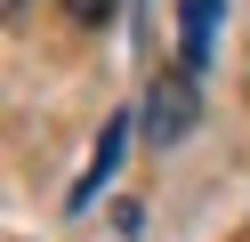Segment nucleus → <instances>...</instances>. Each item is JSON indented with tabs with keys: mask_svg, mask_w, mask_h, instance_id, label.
Segmentation results:
<instances>
[{
	"mask_svg": "<svg viewBox=\"0 0 250 242\" xmlns=\"http://www.w3.org/2000/svg\"><path fill=\"white\" fill-rule=\"evenodd\" d=\"M146 129H153V145H169V137H186L194 129V73H162L153 81V105H146Z\"/></svg>",
	"mask_w": 250,
	"mask_h": 242,
	"instance_id": "nucleus-1",
	"label": "nucleus"
},
{
	"mask_svg": "<svg viewBox=\"0 0 250 242\" xmlns=\"http://www.w3.org/2000/svg\"><path fill=\"white\" fill-rule=\"evenodd\" d=\"M210 32H218V0H178V65L186 73H202Z\"/></svg>",
	"mask_w": 250,
	"mask_h": 242,
	"instance_id": "nucleus-2",
	"label": "nucleus"
},
{
	"mask_svg": "<svg viewBox=\"0 0 250 242\" xmlns=\"http://www.w3.org/2000/svg\"><path fill=\"white\" fill-rule=\"evenodd\" d=\"M121 145H129V113H113V121H105V137H97V161H89V177H81V186H73V210H81L89 194H97L105 177L121 170Z\"/></svg>",
	"mask_w": 250,
	"mask_h": 242,
	"instance_id": "nucleus-3",
	"label": "nucleus"
},
{
	"mask_svg": "<svg viewBox=\"0 0 250 242\" xmlns=\"http://www.w3.org/2000/svg\"><path fill=\"white\" fill-rule=\"evenodd\" d=\"M65 8H73V24H105V16H113L121 0H65Z\"/></svg>",
	"mask_w": 250,
	"mask_h": 242,
	"instance_id": "nucleus-4",
	"label": "nucleus"
},
{
	"mask_svg": "<svg viewBox=\"0 0 250 242\" xmlns=\"http://www.w3.org/2000/svg\"><path fill=\"white\" fill-rule=\"evenodd\" d=\"M0 8H8V16H17V8H24V0H0Z\"/></svg>",
	"mask_w": 250,
	"mask_h": 242,
	"instance_id": "nucleus-5",
	"label": "nucleus"
}]
</instances>
